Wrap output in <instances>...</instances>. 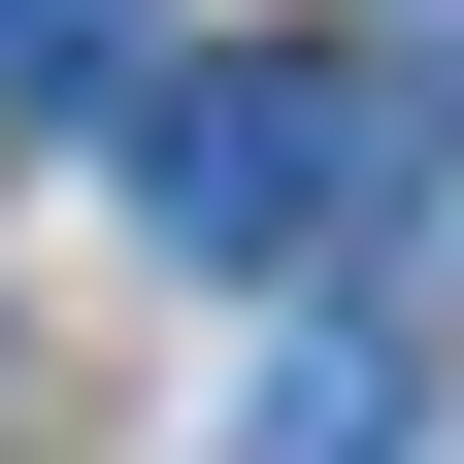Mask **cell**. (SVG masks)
<instances>
[{
    "label": "cell",
    "instance_id": "1",
    "mask_svg": "<svg viewBox=\"0 0 464 464\" xmlns=\"http://www.w3.org/2000/svg\"><path fill=\"white\" fill-rule=\"evenodd\" d=\"M100 133H133V232L166 266H332L365 199L464 166V67L431 34H199V67H133Z\"/></svg>",
    "mask_w": 464,
    "mask_h": 464
},
{
    "label": "cell",
    "instance_id": "3",
    "mask_svg": "<svg viewBox=\"0 0 464 464\" xmlns=\"http://www.w3.org/2000/svg\"><path fill=\"white\" fill-rule=\"evenodd\" d=\"M133 67H166L133 0H0V100H133Z\"/></svg>",
    "mask_w": 464,
    "mask_h": 464
},
{
    "label": "cell",
    "instance_id": "2",
    "mask_svg": "<svg viewBox=\"0 0 464 464\" xmlns=\"http://www.w3.org/2000/svg\"><path fill=\"white\" fill-rule=\"evenodd\" d=\"M199 464H398V299H299L266 365H232V431Z\"/></svg>",
    "mask_w": 464,
    "mask_h": 464
}]
</instances>
